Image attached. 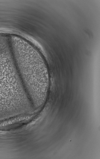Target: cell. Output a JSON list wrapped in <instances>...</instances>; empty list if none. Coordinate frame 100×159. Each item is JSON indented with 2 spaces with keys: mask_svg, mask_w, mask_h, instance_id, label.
<instances>
[{
  "mask_svg": "<svg viewBox=\"0 0 100 159\" xmlns=\"http://www.w3.org/2000/svg\"><path fill=\"white\" fill-rule=\"evenodd\" d=\"M12 45L10 36L0 34V119L23 114L31 106Z\"/></svg>",
  "mask_w": 100,
  "mask_h": 159,
  "instance_id": "6da1fadb",
  "label": "cell"
},
{
  "mask_svg": "<svg viewBox=\"0 0 100 159\" xmlns=\"http://www.w3.org/2000/svg\"><path fill=\"white\" fill-rule=\"evenodd\" d=\"M14 52L20 77L36 110L45 103L50 85L49 72L38 51L22 38L14 46Z\"/></svg>",
  "mask_w": 100,
  "mask_h": 159,
  "instance_id": "7a4b0ae2",
  "label": "cell"
}]
</instances>
